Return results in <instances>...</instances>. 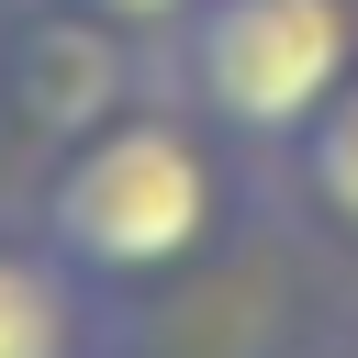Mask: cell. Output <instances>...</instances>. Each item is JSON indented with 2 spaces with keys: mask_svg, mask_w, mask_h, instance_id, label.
I'll return each mask as SVG.
<instances>
[{
  "mask_svg": "<svg viewBox=\"0 0 358 358\" xmlns=\"http://www.w3.org/2000/svg\"><path fill=\"white\" fill-rule=\"evenodd\" d=\"M0 358H123L112 291L78 280L34 224H0Z\"/></svg>",
  "mask_w": 358,
  "mask_h": 358,
  "instance_id": "cell-4",
  "label": "cell"
},
{
  "mask_svg": "<svg viewBox=\"0 0 358 358\" xmlns=\"http://www.w3.org/2000/svg\"><path fill=\"white\" fill-rule=\"evenodd\" d=\"M78 11H90V22H112V34H134V45L157 56V45H168V34H179L201 0H78Z\"/></svg>",
  "mask_w": 358,
  "mask_h": 358,
  "instance_id": "cell-6",
  "label": "cell"
},
{
  "mask_svg": "<svg viewBox=\"0 0 358 358\" xmlns=\"http://www.w3.org/2000/svg\"><path fill=\"white\" fill-rule=\"evenodd\" d=\"M235 145L190 112V101H168L157 78L123 101V112H101L90 134H67V145H45V168H34V235L78 268V280H101V291H145V280H179V268H201L224 235H235Z\"/></svg>",
  "mask_w": 358,
  "mask_h": 358,
  "instance_id": "cell-1",
  "label": "cell"
},
{
  "mask_svg": "<svg viewBox=\"0 0 358 358\" xmlns=\"http://www.w3.org/2000/svg\"><path fill=\"white\" fill-rule=\"evenodd\" d=\"M313 358H358V336H347V347H313Z\"/></svg>",
  "mask_w": 358,
  "mask_h": 358,
  "instance_id": "cell-7",
  "label": "cell"
},
{
  "mask_svg": "<svg viewBox=\"0 0 358 358\" xmlns=\"http://www.w3.org/2000/svg\"><path fill=\"white\" fill-rule=\"evenodd\" d=\"M145 78H157V56H145L134 34L90 22L78 0H45V11H11V22H0V112H11L34 145L90 134V123L123 112Z\"/></svg>",
  "mask_w": 358,
  "mask_h": 358,
  "instance_id": "cell-3",
  "label": "cell"
},
{
  "mask_svg": "<svg viewBox=\"0 0 358 358\" xmlns=\"http://www.w3.org/2000/svg\"><path fill=\"white\" fill-rule=\"evenodd\" d=\"M268 168H280V201H291L324 246H358V78H347Z\"/></svg>",
  "mask_w": 358,
  "mask_h": 358,
  "instance_id": "cell-5",
  "label": "cell"
},
{
  "mask_svg": "<svg viewBox=\"0 0 358 358\" xmlns=\"http://www.w3.org/2000/svg\"><path fill=\"white\" fill-rule=\"evenodd\" d=\"M358 78V0H201L157 45V90L190 101L235 157H280Z\"/></svg>",
  "mask_w": 358,
  "mask_h": 358,
  "instance_id": "cell-2",
  "label": "cell"
}]
</instances>
